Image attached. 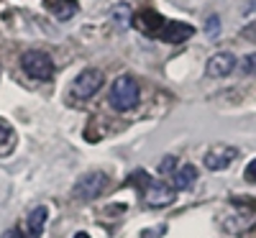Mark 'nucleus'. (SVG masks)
Listing matches in <instances>:
<instances>
[{
	"instance_id": "nucleus-10",
	"label": "nucleus",
	"mask_w": 256,
	"mask_h": 238,
	"mask_svg": "<svg viewBox=\"0 0 256 238\" xmlns=\"http://www.w3.org/2000/svg\"><path fill=\"white\" fill-rule=\"evenodd\" d=\"M46 218H49V208L46 205H38L28 212V238H41V233H44V226H46Z\"/></svg>"
},
{
	"instance_id": "nucleus-25",
	"label": "nucleus",
	"mask_w": 256,
	"mask_h": 238,
	"mask_svg": "<svg viewBox=\"0 0 256 238\" xmlns=\"http://www.w3.org/2000/svg\"><path fill=\"white\" fill-rule=\"evenodd\" d=\"M256 8V0H251V6H248V10H254Z\"/></svg>"
},
{
	"instance_id": "nucleus-12",
	"label": "nucleus",
	"mask_w": 256,
	"mask_h": 238,
	"mask_svg": "<svg viewBox=\"0 0 256 238\" xmlns=\"http://www.w3.org/2000/svg\"><path fill=\"white\" fill-rule=\"evenodd\" d=\"M195 180H198V169L192 166V164H184L182 169H177L174 172V190H190L192 184H195Z\"/></svg>"
},
{
	"instance_id": "nucleus-18",
	"label": "nucleus",
	"mask_w": 256,
	"mask_h": 238,
	"mask_svg": "<svg viewBox=\"0 0 256 238\" xmlns=\"http://www.w3.org/2000/svg\"><path fill=\"white\" fill-rule=\"evenodd\" d=\"M174 166H177V159L174 156H164L162 164H159V172H162V174H169V172H174Z\"/></svg>"
},
{
	"instance_id": "nucleus-3",
	"label": "nucleus",
	"mask_w": 256,
	"mask_h": 238,
	"mask_svg": "<svg viewBox=\"0 0 256 238\" xmlns=\"http://www.w3.org/2000/svg\"><path fill=\"white\" fill-rule=\"evenodd\" d=\"M105 187H108V174H105V172H88V174H82V177L74 182L72 198L88 202V200L100 198Z\"/></svg>"
},
{
	"instance_id": "nucleus-2",
	"label": "nucleus",
	"mask_w": 256,
	"mask_h": 238,
	"mask_svg": "<svg viewBox=\"0 0 256 238\" xmlns=\"http://www.w3.org/2000/svg\"><path fill=\"white\" fill-rule=\"evenodd\" d=\"M20 67L24 72L31 77V80H38V82H46L54 77V62L46 52H38V49H31L20 56Z\"/></svg>"
},
{
	"instance_id": "nucleus-19",
	"label": "nucleus",
	"mask_w": 256,
	"mask_h": 238,
	"mask_svg": "<svg viewBox=\"0 0 256 238\" xmlns=\"http://www.w3.org/2000/svg\"><path fill=\"white\" fill-rule=\"evenodd\" d=\"M164 230H166V226L148 228V230H144V233H141V238H162V236H164Z\"/></svg>"
},
{
	"instance_id": "nucleus-16",
	"label": "nucleus",
	"mask_w": 256,
	"mask_h": 238,
	"mask_svg": "<svg viewBox=\"0 0 256 238\" xmlns=\"http://www.w3.org/2000/svg\"><path fill=\"white\" fill-rule=\"evenodd\" d=\"M241 70H244L246 74H256V52H254V54H248V56H244Z\"/></svg>"
},
{
	"instance_id": "nucleus-14",
	"label": "nucleus",
	"mask_w": 256,
	"mask_h": 238,
	"mask_svg": "<svg viewBox=\"0 0 256 238\" xmlns=\"http://www.w3.org/2000/svg\"><path fill=\"white\" fill-rule=\"evenodd\" d=\"M205 34H208L210 38H216V36L220 34V18H218V16H210V18H208V24H205Z\"/></svg>"
},
{
	"instance_id": "nucleus-13",
	"label": "nucleus",
	"mask_w": 256,
	"mask_h": 238,
	"mask_svg": "<svg viewBox=\"0 0 256 238\" xmlns=\"http://www.w3.org/2000/svg\"><path fill=\"white\" fill-rule=\"evenodd\" d=\"M128 18H131V10H128V6H126V3L116 6V10H113V20L118 24V28H126V26H128Z\"/></svg>"
},
{
	"instance_id": "nucleus-22",
	"label": "nucleus",
	"mask_w": 256,
	"mask_h": 238,
	"mask_svg": "<svg viewBox=\"0 0 256 238\" xmlns=\"http://www.w3.org/2000/svg\"><path fill=\"white\" fill-rule=\"evenodd\" d=\"M3 238H24V233H20L18 228H10V230L3 233Z\"/></svg>"
},
{
	"instance_id": "nucleus-5",
	"label": "nucleus",
	"mask_w": 256,
	"mask_h": 238,
	"mask_svg": "<svg viewBox=\"0 0 256 238\" xmlns=\"http://www.w3.org/2000/svg\"><path fill=\"white\" fill-rule=\"evenodd\" d=\"M174 200H177V190L164 182H152L144 190V202L148 208H164V205H172Z\"/></svg>"
},
{
	"instance_id": "nucleus-15",
	"label": "nucleus",
	"mask_w": 256,
	"mask_h": 238,
	"mask_svg": "<svg viewBox=\"0 0 256 238\" xmlns=\"http://www.w3.org/2000/svg\"><path fill=\"white\" fill-rule=\"evenodd\" d=\"M131 182L146 190L148 184H152V177H148V174H146V172H144V169H136V172H134V174H131Z\"/></svg>"
},
{
	"instance_id": "nucleus-23",
	"label": "nucleus",
	"mask_w": 256,
	"mask_h": 238,
	"mask_svg": "<svg viewBox=\"0 0 256 238\" xmlns=\"http://www.w3.org/2000/svg\"><path fill=\"white\" fill-rule=\"evenodd\" d=\"M126 210V205H110L108 208V212H123Z\"/></svg>"
},
{
	"instance_id": "nucleus-1",
	"label": "nucleus",
	"mask_w": 256,
	"mask_h": 238,
	"mask_svg": "<svg viewBox=\"0 0 256 238\" xmlns=\"http://www.w3.org/2000/svg\"><path fill=\"white\" fill-rule=\"evenodd\" d=\"M138 82L131 77V74H120L113 84H110V105H113V110L118 113H128V110H134V108L138 105Z\"/></svg>"
},
{
	"instance_id": "nucleus-7",
	"label": "nucleus",
	"mask_w": 256,
	"mask_h": 238,
	"mask_svg": "<svg viewBox=\"0 0 256 238\" xmlns=\"http://www.w3.org/2000/svg\"><path fill=\"white\" fill-rule=\"evenodd\" d=\"M238 64H236V56L228 54V52H218V54H212L208 59V77H228L233 70H236Z\"/></svg>"
},
{
	"instance_id": "nucleus-8",
	"label": "nucleus",
	"mask_w": 256,
	"mask_h": 238,
	"mask_svg": "<svg viewBox=\"0 0 256 238\" xmlns=\"http://www.w3.org/2000/svg\"><path fill=\"white\" fill-rule=\"evenodd\" d=\"M134 24H136L138 31H144V34H148V36H159V31L164 28L166 20H164L156 10H141L138 16H134Z\"/></svg>"
},
{
	"instance_id": "nucleus-4",
	"label": "nucleus",
	"mask_w": 256,
	"mask_h": 238,
	"mask_svg": "<svg viewBox=\"0 0 256 238\" xmlns=\"http://www.w3.org/2000/svg\"><path fill=\"white\" fill-rule=\"evenodd\" d=\"M102 82H105V74L100 70H84L72 82V95L77 100H90V98L98 95V90L102 88Z\"/></svg>"
},
{
	"instance_id": "nucleus-6",
	"label": "nucleus",
	"mask_w": 256,
	"mask_h": 238,
	"mask_svg": "<svg viewBox=\"0 0 256 238\" xmlns=\"http://www.w3.org/2000/svg\"><path fill=\"white\" fill-rule=\"evenodd\" d=\"M233 159H238V148H233V146H216V148H210L205 154V166L212 169V172H223V169H228V164Z\"/></svg>"
},
{
	"instance_id": "nucleus-20",
	"label": "nucleus",
	"mask_w": 256,
	"mask_h": 238,
	"mask_svg": "<svg viewBox=\"0 0 256 238\" xmlns=\"http://www.w3.org/2000/svg\"><path fill=\"white\" fill-rule=\"evenodd\" d=\"M241 36L248 38V41H256V20H254V24H248V26L241 31Z\"/></svg>"
},
{
	"instance_id": "nucleus-21",
	"label": "nucleus",
	"mask_w": 256,
	"mask_h": 238,
	"mask_svg": "<svg viewBox=\"0 0 256 238\" xmlns=\"http://www.w3.org/2000/svg\"><path fill=\"white\" fill-rule=\"evenodd\" d=\"M246 180L256 184V159H254V162H251V164L246 166Z\"/></svg>"
},
{
	"instance_id": "nucleus-9",
	"label": "nucleus",
	"mask_w": 256,
	"mask_h": 238,
	"mask_svg": "<svg viewBox=\"0 0 256 238\" xmlns=\"http://www.w3.org/2000/svg\"><path fill=\"white\" fill-rule=\"evenodd\" d=\"M192 34H195V28L190 24H164V28L159 31L156 38L166 41V44H182V41H187Z\"/></svg>"
},
{
	"instance_id": "nucleus-24",
	"label": "nucleus",
	"mask_w": 256,
	"mask_h": 238,
	"mask_svg": "<svg viewBox=\"0 0 256 238\" xmlns=\"http://www.w3.org/2000/svg\"><path fill=\"white\" fill-rule=\"evenodd\" d=\"M74 238H90V236L84 233V230H80V233H74Z\"/></svg>"
},
{
	"instance_id": "nucleus-11",
	"label": "nucleus",
	"mask_w": 256,
	"mask_h": 238,
	"mask_svg": "<svg viewBox=\"0 0 256 238\" xmlns=\"http://www.w3.org/2000/svg\"><path fill=\"white\" fill-rule=\"evenodd\" d=\"M49 13H54V18L59 20H70L77 10H80V3L77 0H44Z\"/></svg>"
},
{
	"instance_id": "nucleus-17",
	"label": "nucleus",
	"mask_w": 256,
	"mask_h": 238,
	"mask_svg": "<svg viewBox=\"0 0 256 238\" xmlns=\"http://www.w3.org/2000/svg\"><path fill=\"white\" fill-rule=\"evenodd\" d=\"M10 141H13V131H10V126L0 120V146H6V144H10Z\"/></svg>"
}]
</instances>
